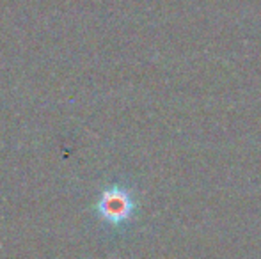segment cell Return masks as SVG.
I'll list each match as a JSON object with an SVG mask.
<instances>
[{
  "label": "cell",
  "mask_w": 261,
  "mask_h": 259,
  "mask_svg": "<svg viewBox=\"0 0 261 259\" xmlns=\"http://www.w3.org/2000/svg\"><path fill=\"white\" fill-rule=\"evenodd\" d=\"M132 211H134V200L130 192L124 188H107L98 200V213L109 224H121L128 220Z\"/></svg>",
  "instance_id": "cell-1"
}]
</instances>
